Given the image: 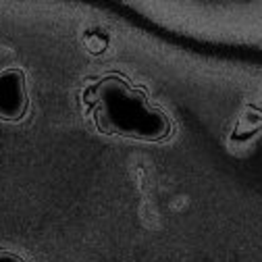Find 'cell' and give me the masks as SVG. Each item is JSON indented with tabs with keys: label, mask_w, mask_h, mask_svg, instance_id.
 I'll list each match as a JSON object with an SVG mask.
<instances>
[{
	"label": "cell",
	"mask_w": 262,
	"mask_h": 262,
	"mask_svg": "<svg viewBox=\"0 0 262 262\" xmlns=\"http://www.w3.org/2000/svg\"><path fill=\"white\" fill-rule=\"evenodd\" d=\"M29 106L25 75L19 69H7L0 73V119L19 121Z\"/></svg>",
	"instance_id": "obj_2"
},
{
	"label": "cell",
	"mask_w": 262,
	"mask_h": 262,
	"mask_svg": "<svg viewBox=\"0 0 262 262\" xmlns=\"http://www.w3.org/2000/svg\"><path fill=\"white\" fill-rule=\"evenodd\" d=\"M0 262H23L19 256L9 254V252H0Z\"/></svg>",
	"instance_id": "obj_4"
},
{
	"label": "cell",
	"mask_w": 262,
	"mask_h": 262,
	"mask_svg": "<svg viewBox=\"0 0 262 262\" xmlns=\"http://www.w3.org/2000/svg\"><path fill=\"white\" fill-rule=\"evenodd\" d=\"M92 117L106 136H121L138 142H162L171 136L173 125L165 111L148 102L144 90L134 88L121 75H106L88 94Z\"/></svg>",
	"instance_id": "obj_1"
},
{
	"label": "cell",
	"mask_w": 262,
	"mask_h": 262,
	"mask_svg": "<svg viewBox=\"0 0 262 262\" xmlns=\"http://www.w3.org/2000/svg\"><path fill=\"white\" fill-rule=\"evenodd\" d=\"M85 46H88L90 52L100 54V52L106 50L108 38H106V34H102V31H88L85 34Z\"/></svg>",
	"instance_id": "obj_3"
}]
</instances>
